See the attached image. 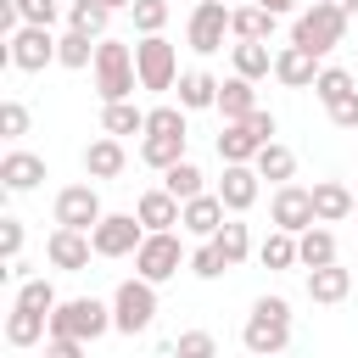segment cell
<instances>
[{
  "instance_id": "44",
  "label": "cell",
  "mask_w": 358,
  "mask_h": 358,
  "mask_svg": "<svg viewBox=\"0 0 358 358\" xmlns=\"http://www.w3.org/2000/svg\"><path fill=\"white\" fill-rule=\"evenodd\" d=\"M22 241H28L22 218H0V252H6V263H11V257H22Z\"/></svg>"
},
{
  "instance_id": "30",
  "label": "cell",
  "mask_w": 358,
  "mask_h": 358,
  "mask_svg": "<svg viewBox=\"0 0 358 358\" xmlns=\"http://www.w3.org/2000/svg\"><path fill=\"white\" fill-rule=\"evenodd\" d=\"M252 168L263 173V179H274V185H285L291 173H296V151L291 145H280V140H268L257 157H252Z\"/></svg>"
},
{
  "instance_id": "33",
  "label": "cell",
  "mask_w": 358,
  "mask_h": 358,
  "mask_svg": "<svg viewBox=\"0 0 358 358\" xmlns=\"http://www.w3.org/2000/svg\"><path fill=\"white\" fill-rule=\"evenodd\" d=\"M101 129H106V134H145V112H140L134 101H106Z\"/></svg>"
},
{
  "instance_id": "29",
  "label": "cell",
  "mask_w": 358,
  "mask_h": 358,
  "mask_svg": "<svg viewBox=\"0 0 358 358\" xmlns=\"http://www.w3.org/2000/svg\"><path fill=\"white\" fill-rule=\"evenodd\" d=\"M296 257H302V268H319V263H336V235H330L324 224H308V229L296 235Z\"/></svg>"
},
{
  "instance_id": "11",
  "label": "cell",
  "mask_w": 358,
  "mask_h": 358,
  "mask_svg": "<svg viewBox=\"0 0 358 358\" xmlns=\"http://www.w3.org/2000/svg\"><path fill=\"white\" fill-rule=\"evenodd\" d=\"M45 257H50V268H62V274H84L90 257H95V235H90V229H73V224H56L50 241H45Z\"/></svg>"
},
{
  "instance_id": "4",
  "label": "cell",
  "mask_w": 358,
  "mask_h": 358,
  "mask_svg": "<svg viewBox=\"0 0 358 358\" xmlns=\"http://www.w3.org/2000/svg\"><path fill=\"white\" fill-rule=\"evenodd\" d=\"M112 330V302L95 296H67L50 308V336H78V341H101Z\"/></svg>"
},
{
  "instance_id": "36",
  "label": "cell",
  "mask_w": 358,
  "mask_h": 358,
  "mask_svg": "<svg viewBox=\"0 0 358 358\" xmlns=\"http://www.w3.org/2000/svg\"><path fill=\"white\" fill-rule=\"evenodd\" d=\"M162 185H168L179 201H190V196H201V190H207V185H201V168H196L190 157H179L173 168H162Z\"/></svg>"
},
{
  "instance_id": "20",
  "label": "cell",
  "mask_w": 358,
  "mask_h": 358,
  "mask_svg": "<svg viewBox=\"0 0 358 358\" xmlns=\"http://www.w3.org/2000/svg\"><path fill=\"white\" fill-rule=\"evenodd\" d=\"M347 291H352V268H341V263H319V268H308V296H313V302L336 308V302H347Z\"/></svg>"
},
{
  "instance_id": "8",
  "label": "cell",
  "mask_w": 358,
  "mask_h": 358,
  "mask_svg": "<svg viewBox=\"0 0 358 358\" xmlns=\"http://www.w3.org/2000/svg\"><path fill=\"white\" fill-rule=\"evenodd\" d=\"M134 67H140V90H173L179 84V50L162 39V34H140L134 45Z\"/></svg>"
},
{
  "instance_id": "47",
  "label": "cell",
  "mask_w": 358,
  "mask_h": 358,
  "mask_svg": "<svg viewBox=\"0 0 358 358\" xmlns=\"http://www.w3.org/2000/svg\"><path fill=\"white\" fill-rule=\"evenodd\" d=\"M45 352L50 358H84V341L78 336H45Z\"/></svg>"
},
{
  "instance_id": "39",
  "label": "cell",
  "mask_w": 358,
  "mask_h": 358,
  "mask_svg": "<svg viewBox=\"0 0 358 358\" xmlns=\"http://www.w3.org/2000/svg\"><path fill=\"white\" fill-rule=\"evenodd\" d=\"M224 268H229V257H224L213 241H201V246L190 252V274H196V280H218Z\"/></svg>"
},
{
  "instance_id": "34",
  "label": "cell",
  "mask_w": 358,
  "mask_h": 358,
  "mask_svg": "<svg viewBox=\"0 0 358 358\" xmlns=\"http://www.w3.org/2000/svg\"><path fill=\"white\" fill-rule=\"evenodd\" d=\"M257 257H263V268H296V263H302V257H296V235L280 229V224H274V235L257 246Z\"/></svg>"
},
{
  "instance_id": "13",
  "label": "cell",
  "mask_w": 358,
  "mask_h": 358,
  "mask_svg": "<svg viewBox=\"0 0 358 358\" xmlns=\"http://www.w3.org/2000/svg\"><path fill=\"white\" fill-rule=\"evenodd\" d=\"M101 218H106V207H101L95 185H62V190H56V224H73V229H95Z\"/></svg>"
},
{
  "instance_id": "10",
  "label": "cell",
  "mask_w": 358,
  "mask_h": 358,
  "mask_svg": "<svg viewBox=\"0 0 358 358\" xmlns=\"http://www.w3.org/2000/svg\"><path fill=\"white\" fill-rule=\"evenodd\" d=\"M90 235H95V257H134V246L145 241V224L140 213H106Z\"/></svg>"
},
{
  "instance_id": "45",
  "label": "cell",
  "mask_w": 358,
  "mask_h": 358,
  "mask_svg": "<svg viewBox=\"0 0 358 358\" xmlns=\"http://www.w3.org/2000/svg\"><path fill=\"white\" fill-rule=\"evenodd\" d=\"M11 6L22 11V22H45V28L62 17V6H56V0H11Z\"/></svg>"
},
{
  "instance_id": "21",
  "label": "cell",
  "mask_w": 358,
  "mask_h": 358,
  "mask_svg": "<svg viewBox=\"0 0 358 358\" xmlns=\"http://www.w3.org/2000/svg\"><path fill=\"white\" fill-rule=\"evenodd\" d=\"M45 179V157H34V151H6L0 157V185L6 190H34Z\"/></svg>"
},
{
  "instance_id": "43",
  "label": "cell",
  "mask_w": 358,
  "mask_h": 358,
  "mask_svg": "<svg viewBox=\"0 0 358 358\" xmlns=\"http://www.w3.org/2000/svg\"><path fill=\"white\" fill-rule=\"evenodd\" d=\"M173 352H179V358H213V352H218V341H213L207 330H185V336L173 341Z\"/></svg>"
},
{
  "instance_id": "12",
  "label": "cell",
  "mask_w": 358,
  "mask_h": 358,
  "mask_svg": "<svg viewBox=\"0 0 358 358\" xmlns=\"http://www.w3.org/2000/svg\"><path fill=\"white\" fill-rule=\"evenodd\" d=\"M268 218L280 224V229H291V235H302L308 224H319V213H313V190H302V185H274V201H268Z\"/></svg>"
},
{
  "instance_id": "38",
  "label": "cell",
  "mask_w": 358,
  "mask_h": 358,
  "mask_svg": "<svg viewBox=\"0 0 358 358\" xmlns=\"http://www.w3.org/2000/svg\"><path fill=\"white\" fill-rule=\"evenodd\" d=\"M313 95H319L324 106H336L341 95H352V73H347V67H319V78H313Z\"/></svg>"
},
{
  "instance_id": "32",
  "label": "cell",
  "mask_w": 358,
  "mask_h": 358,
  "mask_svg": "<svg viewBox=\"0 0 358 358\" xmlns=\"http://www.w3.org/2000/svg\"><path fill=\"white\" fill-rule=\"evenodd\" d=\"M213 246H218V252H224V257H229V268H235V263H246V257H252V235H246V224H241V218H235V213H229V218H224V224H218V235H213Z\"/></svg>"
},
{
  "instance_id": "51",
  "label": "cell",
  "mask_w": 358,
  "mask_h": 358,
  "mask_svg": "<svg viewBox=\"0 0 358 358\" xmlns=\"http://www.w3.org/2000/svg\"><path fill=\"white\" fill-rule=\"evenodd\" d=\"M352 213H358V196H352Z\"/></svg>"
},
{
  "instance_id": "25",
  "label": "cell",
  "mask_w": 358,
  "mask_h": 358,
  "mask_svg": "<svg viewBox=\"0 0 358 358\" xmlns=\"http://www.w3.org/2000/svg\"><path fill=\"white\" fill-rule=\"evenodd\" d=\"M229 34H235V39H268V34H274V11H268L263 0L229 6Z\"/></svg>"
},
{
  "instance_id": "37",
  "label": "cell",
  "mask_w": 358,
  "mask_h": 358,
  "mask_svg": "<svg viewBox=\"0 0 358 358\" xmlns=\"http://www.w3.org/2000/svg\"><path fill=\"white\" fill-rule=\"evenodd\" d=\"M62 296H56V285L45 280V274H28V280H17V308H39V313H50Z\"/></svg>"
},
{
  "instance_id": "19",
  "label": "cell",
  "mask_w": 358,
  "mask_h": 358,
  "mask_svg": "<svg viewBox=\"0 0 358 358\" xmlns=\"http://www.w3.org/2000/svg\"><path fill=\"white\" fill-rule=\"evenodd\" d=\"M263 145H268V140L252 129V117H235V123H224V134H218V157H224V162H252Z\"/></svg>"
},
{
  "instance_id": "26",
  "label": "cell",
  "mask_w": 358,
  "mask_h": 358,
  "mask_svg": "<svg viewBox=\"0 0 358 358\" xmlns=\"http://www.w3.org/2000/svg\"><path fill=\"white\" fill-rule=\"evenodd\" d=\"M179 106L185 112H201V106H218V78L213 73H201V67H190V73H179Z\"/></svg>"
},
{
  "instance_id": "14",
  "label": "cell",
  "mask_w": 358,
  "mask_h": 358,
  "mask_svg": "<svg viewBox=\"0 0 358 358\" xmlns=\"http://www.w3.org/2000/svg\"><path fill=\"white\" fill-rule=\"evenodd\" d=\"M274 78L285 84V90H313V78H319V56L308 50V45H280L274 50Z\"/></svg>"
},
{
  "instance_id": "35",
  "label": "cell",
  "mask_w": 358,
  "mask_h": 358,
  "mask_svg": "<svg viewBox=\"0 0 358 358\" xmlns=\"http://www.w3.org/2000/svg\"><path fill=\"white\" fill-rule=\"evenodd\" d=\"M106 22H112V6L106 0H73L67 6V28H84V34H106Z\"/></svg>"
},
{
  "instance_id": "52",
  "label": "cell",
  "mask_w": 358,
  "mask_h": 358,
  "mask_svg": "<svg viewBox=\"0 0 358 358\" xmlns=\"http://www.w3.org/2000/svg\"><path fill=\"white\" fill-rule=\"evenodd\" d=\"M190 6H196V0H190Z\"/></svg>"
},
{
  "instance_id": "16",
  "label": "cell",
  "mask_w": 358,
  "mask_h": 358,
  "mask_svg": "<svg viewBox=\"0 0 358 358\" xmlns=\"http://www.w3.org/2000/svg\"><path fill=\"white\" fill-rule=\"evenodd\" d=\"M257 168L252 162H224V179H218V196H224V207L229 213H246L252 201H257Z\"/></svg>"
},
{
  "instance_id": "50",
  "label": "cell",
  "mask_w": 358,
  "mask_h": 358,
  "mask_svg": "<svg viewBox=\"0 0 358 358\" xmlns=\"http://www.w3.org/2000/svg\"><path fill=\"white\" fill-rule=\"evenodd\" d=\"M106 6H112V11H129V6H134V0H106Z\"/></svg>"
},
{
  "instance_id": "9",
  "label": "cell",
  "mask_w": 358,
  "mask_h": 358,
  "mask_svg": "<svg viewBox=\"0 0 358 358\" xmlns=\"http://www.w3.org/2000/svg\"><path fill=\"white\" fill-rule=\"evenodd\" d=\"M224 34H229V6L224 0H196L190 6V28H185V45L196 56H213V50H224Z\"/></svg>"
},
{
  "instance_id": "28",
  "label": "cell",
  "mask_w": 358,
  "mask_h": 358,
  "mask_svg": "<svg viewBox=\"0 0 358 358\" xmlns=\"http://www.w3.org/2000/svg\"><path fill=\"white\" fill-rule=\"evenodd\" d=\"M185 140H190V134H151V129H145V140H140V162L162 173V168H173V162L185 157Z\"/></svg>"
},
{
  "instance_id": "2",
  "label": "cell",
  "mask_w": 358,
  "mask_h": 358,
  "mask_svg": "<svg viewBox=\"0 0 358 358\" xmlns=\"http://www.w3.org/2000/svg\"><path fill=\"white\" fill-rule=\"evenodd\" d=\"M134 84H140L134 50L123 39H106L101 34V45H95V90H101V101H129Z\"/></svg>"
},
{
  "instance_id": "46",
  "label": "cell",
  "mask_w": 358,
  "mask_h": 358,
  "mask_svg": "<svg viewBox=\"0 0 358 358\" xmlns=\"http://www.w3.org/2000/svg\"><path fill=\"white\" fill-rule=\"evenodd\" d=\"M330 123H336V129H358V90L341 95V101L330 106Z\"/></svg>"
},
{
  "instance_id": "7",
  "label": "cell",
  "mask_w": 358,
  "mask_h": 358,
  "mask_svg": "<svg viewBox=\"0 0 358 358\" xmlns=\"http://www.w3.org/2000/svg\"><path fill=\"white\" fill-rule=\"evenodd\" d=\"M56 34L45 28V22H22L17 34H6V62L17 67V73H45L50 62H56Z\"/></svg>"
},
{
  "instance_id": "23",
  "label": "cell",
  "mask_w": 358,
  "mask_h": 358,
  "mask_svg": "<svg viewBox=\"0 0 358 358\" xmlns=\"http://www.w3.org/2000/svg\"><path fill=\"white\" fill-rule=\"evenodd\" d=\"M229 62H235V73H241V78H252V84L274 73V56H268V39H235V45H229Z\"/></svg>"
},
{
  "instance_id": "3",
  "label": "cell",
  "mask_w": 358,
  "mask_h": 358,
  "mask_svg": "<svg viewBox=\"0 0 358 358\" xmlns=\"http://www.w3.org/2000/svg\"><path fill=\"white\" fill-rule=\"evenodd\" d=\"M151 319H157V280H145V274L123 280L112 291V330L117 336H140V330H151Z\"/></svg>"
},
{
  "instance_id": "22",
  "label": "cell",
  "mask_w": 358,
  "mask_h": 358,
  "mask_svg": "<svg viewBox=\"0 0 358 358\" xmlns=\"http://www.w3.org/2000/svg\"><path fill=\"white\" fill-rule=\"evenodd\" d=\"M352 196H358V190H347L341 179H319V185H313V213H319V224L352 218Z\"/></svg>"
},
{
  "instance_id": "41",
  "label": "cell",
  "mask_w": 358,
  "mask_h": 358,
  "mask_svg": "<svg viewBox=\"0 0 358 358\" xmlns=\"http://www.w3.org/2000/svg\"><path fill=\"white\" fill-rule=\"evenodd\" d=\"M145 129L151 134H190L185 129V106H151L145 112Z\"/></svg>"
},
{
  "instance_id": "31",
  "label": "cell",
  "mask_w": 358,
  "mask_h": 358,
  "mask_svg": "<svg viewBox=\"0 0 358 358\" xmlns=\"http://www.w3.org/2000/svg\"><path fill=\"white\" fill-rule=\"evenodd\" d=\"M95 34H84V28H67L62 34V45H56V62L62 67H95Z\"/></svg>"
},
{
  "instance_id": "42",
  "label": "cell",
  "mask_w": 358,
  "mask_h": 358,
  "mask_svg": "<svg viewBox=\"0 0 358 358\" xmlns=\"http://www.w3.org/2000/svg\"><path fill=\"white\" fill-rule=\"evenodd\" d=\"M0 134L6 140H22L28 134V106L22 101H0Z\"/></svg>"
},
{
  "instance_id": "18",
  "label": "cell",
  "mask_w": 358,
  "mask_h": 358,
  "mask_svg": "<svg viewBox=\"0 0 358 358\" xmlns=\"http://www.w3.org/2000/svg\"><path fill=\"white\" fill-rule=\"evenodd\" d=\"M224 218H229V207H224V196H218V190H201V196H190V201H185V229H190V235H201V241H213Z\"/></svg>"
},
{
  "instance_id": "27",
  "label": "cell",
  "mask_w": 358,
  "mask_h": 358,
  "mask_svg": "<svg viewBox=\"0 0 358 358\" xmlns=\"http://www.w3.org/2000/svg\"><path fill=\"white\" fill-rule=\"evenodd\" d=\"M218 112H224V123H235V117H246V112H257V90H252V78H224L218 84Z\"/></svg>"
},
{
  "instance_id": "1",
  "label": "cell",
  "mask_w": 358,
  "mask_h": 358,
  "mask_svg": "<svg viewBox=\"0 0 358 358\" xmlns=\"http://www.w3.org/2000/svg\"><path fill=\"white\" fill-rule=\"evenodd\" d=\"M241 347L257 352V358H274L291 347V302L285 296H257L246 324H241Z\"/></svg>"
},
{
  "instance_id": "17",
  "label": "cell",
  "mask_w": 358,
  "mask_h": 358,
  "mask_svg": "<svg viewBox=\"0 0 358 358\" xmlns=\"http://www.w3.org/2000/svg\"><path fill=\"white\" fill-rule=\"evenodd\" d=\"M134 213H140V224H145V229H173V224H185V201H179L168 185L145 190V196L134 201Z\"/></svg>"
},
{
  "instance_id": "5",
  "label": "cell",
  "mask_w": 358,
  "mask_h": 358,
  "mask_svg": "<svg viewBox=\"0 0 358 358\" xmlns=\"http://www.w3.org/2000/svg\"><path fill=\"white\" fill-rule=\"evenodd\" d=\"M291 39H296V45H308L313 56H330V50L347 39V11H336V6L313 0L308 11H296V22H291Z\"/></svg>"
},
{
  "instance_id": "15",
  "label": "cell",
  "mask_w": 358,
  "mask_h": 358,
  "mask_svg": "<svg viewBox=\"0 0 358 358\" xmlns=\"http://www.w3.org/2000/svg\"><path fill=\"white\" fill-rule=\"evenodd\" d=\"M129 168V151H123V134H101L84 145V173L90 179H117Z\"/></svg>"
},
{
  "instance_id": "49",
  "label": "cell",
  "mask_w": 358,
  "mask_h": 358,
  "mask_svg": "<svg viewBox=\"0 0 358 358\" xmlns=\"http://www.w3.org/2000/svg\"><path fill=\"white\" fill-rule=\"evenodd\" d=\"M324 6H336V11H347V17L358 11V0H324Z\"/></svg>"
},
{
  "instance_id": "6",
  "label": "cell",
  "mask_w": 358,
  "mask_h": 358,
  "mask_svg": "<svg viewBox=\"0 0 358 358\" xmlns=\"http://www.w3.org/2000/svg\"><path fill=\"white\" fill-rule=\"evenodd\" d=\"M179 268H190L179 235H173V229H145V241L134 246V274H145V280L162 285V280H173Z\"/></svg>"
},
{
  "instance_id": "48",
  "label": "cell",
  "mask_w": 358,
  "mask_h": 358,
  "mask_svg": "<svg viewBox=\"0 0 358 358\" xmlns=\"http://www.w3.org/2000/svg\"><path fill=\"white\" fill-rule=\"evenodd\" d=\"M263 6H268V11H274V17H285V11H291V6H296V0H263Z\"/></svg>"
},
{
  "instance_id": "40",
  "label": "cell",
  "mask_w": 358,
  "mask_h": 358,
  "mask_svg": "<svg viewBox=\"0 0 358 358\" xmlns=\"http://www.w3.org/2000/svg\"><path fill=\"white\" fill-rule=\"evenodd\" d=\"M129 17H134L140 34H162V28H168V0H134Z\"/></svg>"
},
{
  "instance_id": "24",
  "label": "cell",
  "mask_w": 358,
  "mask_h": 358,
  "mask_svg": "<svg viewBox=\"0 0 358 358\" xmlns=\"http://www.w3.org/2000/svg\"><path fill=\"white\" fill-rule=\"evenodd\" d=\"M45 336H50V313H39V308H17V302H11L6 341H11V347H34V341H45Z\"/></svg>"
}]
</instances>
